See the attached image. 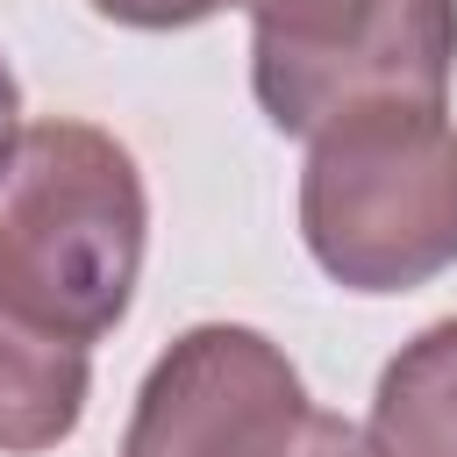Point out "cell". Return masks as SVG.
<instances>
[{"mask_svg":"<svg viewBox=\"0 0 457 457\" xmlns=\"http://www.w3.org/2000/svg\"><path fill=\"white\" fill-rule=\"evenodd\" d=\"M257 21V43H286V50H314V43H343L350 29H364L386 0H236Z\"/></svg>","mask_w":457,"mask_h":457,"instance_id":"cell-7","label":"cell"},{"mask_svg":"<svg viewBox=\"0 0 457 457\" xmlns=\"http://www.w3.org/2000/svg\"><path fill=\"white\" fill-rule=\"evenodd\" d=\"M457 57V0H386L343 43H250V86L286 136H321L364 107H443Z\"/></svg>","mask_w":457,"mask_h":457,"instance_id":"cell-4","label":"cell"},{"mask_svg":"<svg viewBox=\"0 0 457 457\" xmlns=\"http://www.w3.org/2000/svg\"><path fill=\"white\" fill-rule=\"evenodd\" d=\"M300 228L350 293H407L457 264V129L443 107H364L314 136Z\"/></svg>","mask_w":457,"mask_h":457,"instance_id":"cell-2","label":"cell"},{"mask_svg":"<svg viewBox=\"0 0 457 457\" xmlns=\"http://www.w3.org/2000/svg\"><path fill=\"white\" fill-rule=\"evenodd\" d=\"M86 378H93L86 343L43 328L0 293V450L7 457L57 450L86 414Z\"/></svg>","mask_w":457,"mask_h":457,"instance_id":"cell-5","label":"cell"},{"mask_svg":"<svg viewBox=\"0 0 457 457\" xmlns=\"http://www.w3.org/2000/svg\"><path fill=\"white\" fill-rule=\"evenodd\" d=\"M378 457H457V314L421 328L378 378L371 400Z\"/></svg>","mask_w":457,"mask_h":457,"instance_id":"cell-6","label":"cell"},{"mask_svg":"<svg viewBox=\"0 0 457 457\" xmlns=\"http://www.w3.org/2000/svg\"><path fill=\"white\" fill-rule=\"evenodd\" d=\"M136 157L93 121H29L0 164V293L43 328L93 343L129 314L143 271Z\"/></svg>","mask_w":457,"mask_h":457,"instance_id":"cell-1","label":"cell"},{"mask_svg":"<svg viewBox=\"0 0 457 457\" xmlns=\"http://www.w3.org/2000/svg\"><path fill=\"white\" fill-rule=\"evenodd\" d=\"M93 7L121 29H186V21H207L214 7H236V0H93Z\"/></svg>","mask_w":457,"mask_h":457,"instance_id":"cell-9","label":"cell"},{"mask_svg":"<svg viewBox=\"0 0 457 457\" xmlns=\"http://www.w3.org/2000/svg\"><path fill=\"white\" fill-rule=\"evenodd\" d=\"M300 414L307 393L286 350L257 328L207 321L150 364L121 457H264Z\"/></svg>","mask_w":457,"mask_h":457,"instance_id":"cell-3","label":"cell"},{"mask_svg":"<svg viewBox=\"0 0 457 457\" xmlns=\"http://www.w3.org/2000/svg\"><path fill=\"white\" fill-rule=\"evenodd\" d=\"M264 457H378V450H371V436H364V428H350L343 414L307 407V414H300V421H293Z\"/></svg>","mask_w":457,"mask_h":457,"instance_id":"cell-8","label":"cell"},{"mask_svg":"<svg viewBox=\"0 0 457 457\" xmlns=\"http://www.w3.org/2000/svg\"><path fill=\"white\" fill-rule=\"evenodd\" d=\"M14 136H21V93H14V71H7V57H0V164H7Z\"/></svg>","mask_w":457,"mask_h":457,"instance_id":"cell-10","label":"cell"}]
</instances>
